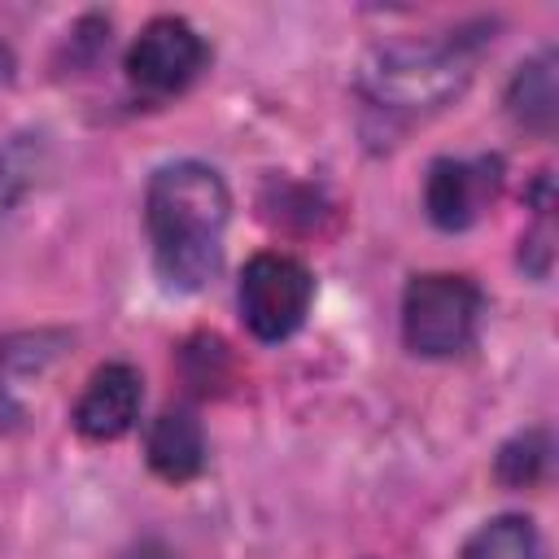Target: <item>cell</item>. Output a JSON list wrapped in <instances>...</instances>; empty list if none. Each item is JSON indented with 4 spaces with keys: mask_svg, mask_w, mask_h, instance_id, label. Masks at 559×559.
I'll use <instances>...</instances> for the list:
<instances>
[{
    "mask_svg": "<svg viewBox=\"0 0 559 559\" xmlns=\"http://www.w3.org/2000/svg\"><path fill=\"white\" fill-rule=\"evenodd\" d=\"M485 319V293L454 271L411 275L402 293V341L419 358H454L472 349Z\"/></svg>",
    "mask_w": 559,
    "mask_h": 559,
    "instance_id": "cell-3",
    "label": "cell"
},
{
    "mask_svg": "<svg viewBox=\"0 0 559 559\" xmlns=\"http://www.w3.org/2000/svg\"><path fill=\"white\" fill-rule=\"evenodd\" d=\"M533 210H537V218H533V227L520 236V262H524V271H533L537 280H546V275H550V262H555V218H550L555 197H550V175L537 179V188H533Z\"/></svg>",
    "mask_w": 559,
    "mask_h": 559,
    "instance_id": "cell-12",
    "label": "cell"
},
{
    "mask_svg": "<svg viewBox=\"0 0 559 559\" xmlns=\"http://www.w3.org/2000/svg\"><path fill=\"white\" fill-rule=\"evenodd\" d=\"M140 402H144L140 371L131 362H105L87 376V384L70 411V424L87 441H118L135 428Z\"/></svg>",
    "mask_w": 559,
    "mask_h": 559,
    "instance_id": "cell-7",
    "label": "cell"
},
{
    "mask_svg": "<svg viewBox=\"0 0 559 559\" xmlns=\"http://www.w3.org/2000/svg\"><path fill=\"white\" fill-rule=\"evenodd\" d=\"M13 74H17V57H13V48L0 39V87L13 83Z\"/></svg>",
    "mask_w": 559,
    "mask_h": 559,
    "instance_id": "cell-14",
    "label": "cell"
},
{
    "mask_svg": "<svg viewBox=\"0 0 559 559\" xmlns=\"http://www.w3.org/2000/svg\"><path fill=\"white\" fill-rule=\"evenodd\" d=\"M502 192V157H437L424 179V210L441 231L472 227Z\"/></svg>",
    "mask_w": 559,
    "mask_h": 559,
    "instance_id": "cell-6",
    "label": "cell"
},
{
    "mask_svg": "<svg viewBox=\"0 0 559 559\" xmlns=\"http://www.w3.org/2000/svg\"><path fill=\"white\" fill-rule=\"evenodd\" d=\"M310 301H314V275L301 258L253 253L245 262L240 284H236V306H240L245 328L258 341H266V345L288 341L306 323Z\"/></svg>",
    "mask_w": 559,
    "mask_h": 559,
    "instance_id": "cell-4",
    "label": "cell"
},
{
    "mask_svg": "<svg viewBox=\"0 0 559 559\" xmlns=\"http://www.w3.org/2000/svg\"><path fill=\"white\" fill-rule=\"evenodd\" d=\"M546 463H550V441H546V432H520V437H511L502 450H498V463H493V472H498V480L502 485H511V489H524V485H533V480H542V472H546Z\"/></svg>",
    "mask_w": 559,
    "mask_h": 559,
    "instance_id": "cell-13",
    "label": "cell"
},
{
    "mask_svg": "<svg viewBox=\"0 0 559 559\" xmlns=\"http://www.w3.org/2000/svg\"><path fill=\"white\" fill-rule=\"evenodd\" d=\"M144 459L170 485H183V480L201 476V467H205V428H201V419L192 411H183V406L162 411L148 424Z\"/></svg>",
    "mask_w": 559,
    "mask_h": 559,
    "instance_id": "cell-8",
    "label": "cell"
},
{
    "mask_svg": "<svg viewBox=\"0 0 559 559\" xmlns=\"http://www.w3.org/2000/svg\"><path fill=\"white\" fill-rule=\"evenodd\" d=\"M35 179H39V144H35V135L9 140L0 148V227L13 218V210L35 188Z\"/></svg>",
    "mask_w": 559,
    "mask_h": 559,
    "instance_id": "cell-11",
    "label": "cell"
},
{
    "mask_svg": "<svg viewBox=\"0 0 559 559\" xmlns=\"http://www.w3.org/2000/svg\"><path fill=\"white\" fill-rule=\"evenodd\" d=\"M231 218V192L205 162H166L144 192V227L157 275L179 288H205L223 266V231Z\"/></svg>",
    "mask_w": 559,
    "mask_h": 559,
    "instance_id": "cell-1",
    "label": "cell"
},
{
    "mask_svg": "<svg viewBox=\"0 0 559 559\" xmlns=\"http://www.w3.org/2000/svg\"><path fill=\"white\" fill-rule=\"evenodd\" d=\"M459 559H546V550L528 515H493L463 542Z\"/></svg>",
    "mask_w": 559,
    "mask_h": 559,
    "instance_id": "cell-10",
    "label": "cell"
},
{
    "mask_svg": "<svg viewBox=\"0 0 559 559\" xmlns=\"http://www.w3.org/2000/svg\"><path fill=\"white\" fill-rule=\"evenodd\" d=\"M127 559H170V555H166L162 546H153V542H144V546H140L135 555H127Z\"/></svg>",
    "mask_w": 559,
    "mask_h": 559,
    "instance_id": "cell-15",
    "label": "cell"
},
{
    "mask_svg": "<svg viewBox=\"0 0 559 559\" xmlns=\"http://www.w3.org/2000/svg\"><path fill=\"white\" fill-rule=\"evenodd\" d=\"M555 48H542L537 57H528L511 83H507V114L537 131V135H550L555 131V109H559V87H555Z\"/></svg>",
    "mask_w": 559,
    "mask_h": 559,
    "instance_id": "cell-9",
    "label": "cell"
},
{
    "mask_svg": "<svg viewBox=\"0 0 559 559\" xmlns=\"http://www.w3.org/2000/svg\"><path fill=\"white\" fill-rule=\"evenodd\" d=\"M489 31H493L489 22H472L428 39L380 44L367 52L358 70V87L384 114H432L467 87L476 57L493 39Z\"/></svg>",
    "mask_w": 559,
    "mask_h": 559,
    "instance_id": "cell-2",
    "label": "cell"
},
{
    "mask_svg": "<svg viewBox=\"0 0 559 559\" xmlns=\"http://www.w3.org/2000/svg\"><path fill=\"white\" fill-rule=\"evenodd\" d=\"M210 61L205 39L197 35L192 22L183 17H153L127 48V79L131 87L148 92V96H175L183 92Z\"/></svg>",
    "mask_w": 559,
    "mask_h": 559,
    "instance_id": "cell-5",
    "label": "cell"
}]
</instances>
